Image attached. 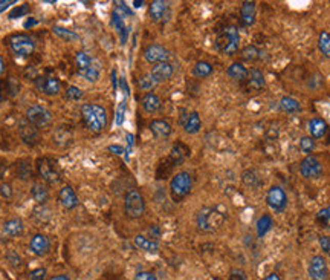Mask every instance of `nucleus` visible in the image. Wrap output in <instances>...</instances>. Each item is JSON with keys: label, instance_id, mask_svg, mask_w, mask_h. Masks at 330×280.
Instances as JSON below:
<instances>
[{"label": "nucleus", "instance_id": "13", "mask_svg": "<svg viewBox=\"0 0 330 280\" xmlns=\"http://www.w3.org/2000/svg\"><path fill=\"white\" fill-rule=\"evenodd\" d=\"M35 86L40 92L49 95V97H54L60 92L61 89V83L58 78L52 77V75H46V77H37L35 78Z\"/></svg>", "mask_w": 330, "mask_h": 280}, {"label": "nucleus", "instance_id": "29", "mask_svg": "<svg viewBox=\"0 0 330 280\" xmlns=\"http://www.w3.org/2000/svg\"><path fill=\"white\" fill-rule=\"evenodd\" d=\"M226 73H228L230 78H233V80H236V81H245L248 77V69L243 66V63L234 62V63L228 68Z\"/></svg>", "mask_w": 330, "mask_h": 280}, {"label": "nucleus", "instance_id": "22", "mask_svg": "<svg viewBox=\"0 0 330 280\" xmlns=\"http://www.w3.org/2000/svg\"><path fill=\"white\" fill-rule=\"evenodd\" d=\"M31 196L34 198V201L37 204H45L48 199H49V189L45 182L42 181H35L32 184V189H31Z\"/></svg>", "mask_w": 330, "mask_h": 280}, {"label": "nucleus", "instance_id": "25", "mask_svg": "<svg viewBox=\"0 0 330 280\" xmlns=\"http://www.w3.org/2000/svg\"><path fill=\"white\" fill-rule=\"evenodd\" d=\"M255 14H257V6H255V2H245L242 5V9H240V18H242V23L245 26H251L255 23Z\"/></svg>", "mask_w": 330, "mask_h": 280}, {"label": "nucleus", "instance_id": "38", "mask_svg": "<svg viewBox=\"0 0 330 280\" xmlns=\"http://www.w3.org/2000/svg\"><path fill=\"white\" fill-rule=\"evenodd\" d=\"M258 57H260V49L254 45H249L242 51V59L246 62H255L258 60Z\"/></svg>", "mask_w": 330, "mask_h": 280}, {"label": "nucleus", "instance_id": "41", "mask_svg": "<svg viewBox=\"0 0 330 280\" xmlns=\"http://www.w3.org/2000/svg\"><path fill=\"white\" fill-rule=\"evenodd\" d=\"M300 148H301V152L311 155L314 152V148H315V142H314V140L311 137H303L300 140Z\"/></svg>", "mask_w": 330, "mask_h": 280}, {"label": "nucleus", "instance_id": "24", "mask_svg": "<svg viewBox=\"0 0 330 280\" xmlns=\"http://www.w3.org/2000/svg\"><path fill=\"white\" fill-rule=\"evenodd\" d=\"M150 130L156 138H161V140L168 138L171 135V126L165 120H153L150 123Z\"/></svg>", "mask_w": 330, "mask_h": 280}, {"label": "nucleus", "instance_id": "26", "mask_svg": "<svg viewBox=\"0 0 330 280\" xmlns=\"http://www.w3.org/2000/svg\"><path fill=\"white\" fill-rule=\"evenodd\" d=\"M309 127V132H311V137L312 138H323L327 132V123L323 120V118H312L307 124Z\"/></svg>", "mask_w": 330, "mask_h": 280}, {"label": "nucleus", "instance_id": "14", "mask_svg": "<svg viewBox=\"0 0 330 280\" xmlns=\"http://www.w3.org/2000/svg\"><path fill=\"white\" fill-rule=\"evenodd\" d=\"M144 57L149 63L158 65V63H164L170 60V51L162 45H150L149 48H146Z\"/></svg>", "mask_w": 330, "mask_h": 280}, {"label": "nucleus", "instance_id": "34", "mask_svg": "<svg viewBox=\"0 0 330 280\" xmlns=\"http://www.w3.org/2000/svg\"><path fill=\"white\" fill-rule=\"evenodd\" d=\"M54 34L58 37V39H61V40H65V42H74V40H78L80 39V35L77 34V32H74L72 29H66V28H61V26H54Z\"/></svg>", "mask_w": 330, "mask_h": 280}, {"label": "nucleus", "instance_id": "1", "mask_svg": "<svg viewBox=\"0 0 330 280\" xmlns=\"http://www.w3.org/2000/svg\"><path fill=\"white\" fill-rule=\"evenodd\" d=\"M81 117L90 132L99 134L107 126V112L102 106L87 103L81 107Z\"/></svg>", "mask_w": 330, "mask_h": 280}, {"label": "nucleus", "instance_id": "28", "mask_svg": "<svg viewBox=\"0 0 330 280\" xmlns=\"http://www.w3.org/2000/svg\"><path fill=\"white\" fill-rule=\"evenodd\" d=\"M182 127H183V130H185L187 134H190V135L197 134V132L200 130V127H202V121H200L199 114H197V112H190V114H188V118H187V121L183 123Z\"/></svg>", "mask_w": 330, "mask_h": 280}, {"label": "nucleus", "instance_id": "6", "mask_svg": "<svg viewBox=\"0 0 330 280\" xmlns=\"http://www.w3.org/2000/svg\"><path fill=\"white\" fill-rule=\"evenodd\" d=\"M9 48L17 57H28L34 52L35 43L28 34H14L9 39Z\"/></svg>", "mask_w": 330, "mask_h": 280}, {"label": "nucleus", "instance_id": "43", "mask_svg": "<svg viewBox=\"0 0 330 280\" xmlns=\"http://www.w3.org/2000/svg\"><path fill=\"white\" fill-rule=\"evenodd\" d=\"M81 97L82 90L80 87H77V86H69V87H68V90H66V98H68V100L77 101V100H80Z\"/></svg>", "mask_w": 330, "mask_h": 280}, {"label": "nucleus", "instance_id": "39", "mask_svg": "<svg viewBox=\"0 0 330 280\" xmlns=\"http://www.w3.org/2000/svg\"><path fill=\"white\" fill-rule=\"evenodd\" d=\"M17 176L20 179H29L32 176V169H31V164L28 162H20L17 164Z\"/></svg>", "mask_w": 330, "mask_h": 280}, {"label": "nucleus", "instance_id": "32", "mask_svg": "<svg viewBox=\"0 0 330 280\" xmlns=\"http://www.w3.org/2000/svg\"><path fill=\"white\" fill-rule=\"evenodd\" d=\"M187 155H188V148H187L183 144H179V142H177V144L173 147V150H171L170 159L173 161L174 165H177V164H180V162L185 159Z\"/></svg>", "mask_w": 330, "mask_h": 280}, {"label": "nucleus", "instance_id": "50", "mask_svg": "<svg viewBox=\"0 0 330 280\" xmlns=\"http://www.w3.org/2000/svg\"><path fill=\"white\" fill-rule=\"evenodd\" d=\"M109 150H110V152H113L115 155H122V153H124V148H122L121 145H116V144L109 145Z\"/></svg>", "mask_w": 330, "mask_h": 280}, {"label": "nucleus", "instance_id": "52", "mask_svg": "<svg viewBox=\"0 0 330 280\" xmlns=\"http://www.w3.org/2000/svg\"><path fill=\"white\" fill-rule=\"evenodd\" d=\"M263 280H281V277H280L277 273H271V274H267Z\"/></svg>", "mask_w": 330, "mask_h": 280}, {"label": "nucleus", "instance_id": "8", "mask_svg": "<svg viewBox=\"0 0 330 280\" xmlns=\"http://www.w3.org/2000/svg\"><path fill=\"white\" fill-rule=\"evenodd\" d=\"M266 204L274 213H283L287 207V193L281 187L274 185L266 193Z\"/></svg>", "mask_w": 330, "mask_h": 280}, {"label": "nucleus", "instance_id": "37", "mask_svg": "<svg viewBox=\"0 0 330 280\" xmlns=\"http://www.w3.org/2000/svg\"><path fill=\"white\" fill-rule=\"evenodd\" d=\"M317 222H318L324 230H329L330 231V206L321 209V210L317 213Z\"/></svg>", "mask_w": 330, "mask_h": 280}, {"label": "nucleus", "instance_id": "12", "mask_svg": "<svg viewBox=\"0 0 330 280\" xmlns=\"http://www.w3.org/2000/svg\"><path fill=\"white\" fill-rule=\"evenodd\" d=\"M309 276L312 280L329 279V268L327 262L323 256H314L309 262Z\"/></svg>", "mask_w": 330, "mask_h": 280}, {"label": "nucleus", "instance_id": "18", "mask_svg": "<svg viewBox=\"0 0 330 280\" xmlns=\"http://www.w3.org/2000/svg\"><path fill=\"white\" fill-rule=\"evenodd\" d=\"M18 130H20V137H22L23 142H26V144H29V145L37 144V141L40 138V137H38V129L34 127V126H32L31 123H28L26 120L20 123Z\"/></svg>", "mask_w": 330, "mask_h": 280}, {"label": "nucleus", "instance_id": "27", "mask_svg": "<svg viewBox=\"0 0 330 280\" xmlns=\"http://www.w3.org/2000/svg\"><path fill=\"white\" fill-rule=\"evenodd\" d=\"M161 104H162V103H161V98H159L156 94H153V92L146 94L144 98H142V107H144V110L149 112V114L158 112V110L161 109Z\"/></svg>", "mask_w": 330, "mask_h": 280}, {"label": "nucleus", "instance_id": "16", "mask_svg": "<svg viewBox=\"0 0 330 280\" xmlns=\"http://www.w3.org/2000/svg\"><path fill=\"white\" fill-rule=\"evenodd\" d=\"M150 75H152V78H153V81H155L156 84L165 83V81H168V80L173 77V66H171L170 62L158 63V65H155V66L152 68Z\"/></svg>", "mask_w": 330, "mask_h": 280}, {"label": "nucleus", "instance_id": "5", "mask_svg": "<svg viewBox=\"0 0 330 280\" xmlns=\"http://www.w3.org/2000/svg\"><path fill=\"white\" fill-rule=\"evenodd\" d=\"M124 211H126V216L130 219H138L146 213V201L139 190L132 189L126 193Z\"/></svg>", "mask_w": 330, "mask_h": 280}, {"label": "nucleus", "instance_id": "19", "mask_svg": "<svg viewBox=\"0 0 330 280\" xmlns=\"http://www.w3.org/2000/svg\"><path fill=\"white\" fill-rule=\"evenodd\" d=\"M245 81H246L248 90H251V92L260 90L264 86V75L258 68H252L248 70V77Z\"/></svg>", "mask_w": 330, "mask_h": 280}, {"label": "nucleus", "instance_id": "47", "mask_svg": "<svg viewBox=\"0 0 330 280\" xmlns=\"http://www.w3.org/2000/svg\"><path fill=\"white\" fill-rule=\"evenodd\" d=\"M135 280H158V279H156V276H155L153 273H150V271H139V273L136 274Z\"/></svg>", "mask_w": 330, "mask_h": 280}, {"label": "nucleus", "instance_id": "2", "mask_svg": "<svg viewBox=\"0 0 330 280\" xmlns=\"http://www.w3.org/2000/svg\"><path fill=\"white\" fill-rule=\"evenodd\" d=\"M226 214L217 207H203L196 214V223L200 231L211 233L225 222Z\"/></svg>", "mask_w": 330, "mask_h": 280}, {"label": "nucleus", "instance_id": "9", "mask_svg": "<svg viewBox=\"0 0 330 280\" xmlns=\"http://www.w3.org/2000/svg\"><path fill=\"white\" fill-rule=\"evenodd\" d=\"M26 121L31 123L34 127L42 129V127H46V126L51 124L52 114L48 109L42 107V106H31L26 110Z\"/></svg>", "mask_w": 330, "mask_h": 280}, {"label": "nucleus", "instance_id": "51", "mask_svg": "<svg viewBox=\"0 0 330 280\" xmlns=\"http://www.w3.org/2000/svg\"><path fill=\"white\" fill-rule=\"evenodd\" d=\"M15 2H9V0H3V2H0V12L2 11H5L9 5H14Z\"/></svg>", "mask_w": 330, "mask_h": 280}, {"label": "nucleus", "instance_id": "11", "mask_svg": "<svg viewBox=\"0 0 330 280\" xmlns=\"http://www.w3.org/2000/svg\"><path fill=\"white\" fill-rule=\"evenodd\" d=\"M37 170H38V175H40L46 182L57 184V182H60V179H61L58 170L55 169V162H54L51 158H42V159H38V162H37Z\"/></svg>", "mask_w": 330, "mask_h": 280}, {"label": "nucleus", "instance_id": "7", "mask_svg": "<svg viewBox=\"0 0 330 280\" xmlns=\"http://www.w3.org/2000/svg\"><path fill=\"white\" fill-rule=\"evenodd\" d=\"M75 63L78 68V73L84 80H87L89 83H95L99 78V69L95 66L93 60L86 54V52H78L75 57Z\"/></svg>", "mask_w": 330, "mask_h": 280}, {"label": "nucleus", "instance_id": "31", "mask_svg": "<svg viewBox=\"0 0 330 280\" xmlns=\"http://www.w3.org/2000/svg\"><path fill=\"white\" fill-rule=\"evenodd\" d=\"M213 73V65L208 62H197L193 68V75L197 78H207Z\"/></svg>", "mask_w": 330, "mask_h": 280}, {"label": "nucleus", "instance_id": "23", "mask_svg": "<svg viewBox=\"0 0 330 280\" xmlns=\"http://www.w3.org/2000/svg\"><path fill=\"white\" fill-rule=\"evenodd\" d=\"M133 242L139 250H144L147 253H158V250H159V242L155 240V239H150V237H147L144 234H138L133 239Z\"/></svg>", "mask_w": 330, "mask_h": 280}, {"label": "nucleus", "instance_id": "56", "mask_svg": "<svg viewBox=\"0 0 330 280\" xmlns=\"http://www.w3.org/2000/svg\"><path fill=\"white\" fill-rule=\"evenodd\" d=\"M142 3H144V2L138 0V2H133V6H135V8H141V6H142Z\"/></svg>", "mask_w": 330, "mask_h": 280}, {"label": "nucleus", "instance_id": "21", "mask_svg": "<svg viewBox=\"0 0 330 280\" xmlns=\"http://www.w3.org/2000/svg\"><path fill=\"white\" fill-rule=\"evenodd\" d=\"M149 12H150V17L153 22H161L168 14V3L164 0H155L150 3Z\"/></svg>", "mask_w": 330, "mask_h": 280}, {"label": "nucleus", "instance_id": "4", "mask_svg": "<svg viewBox=\"0 0 330 280\" xmlns=\"http://www.w3.org/2000/svg\"><path fill=\"white\" fill-rule=\"evenodd\" d=\"M193 189V179L188 172H179L173 176L170 182V193L174 202L183 201Z\"/></svg>", "mask_w": 330, "mask_h": 280}, {"label": "nucleus", "instance_id": "30", "mask_svg": "<svg viewBox=\"0 0 330 280\" xmlns=\"http://www.w3.org/2000/svg\"><path fill=\"white\" fill-rule=\"evenodd\" d=\"M278 106H280V109H281L283 112H286V114H295V112H300V110H301V104H300L295 98H292V97H283V98L280 100Z\"/></svg>", "mask_w": 330, "mask_h": 280}, {"label": "nucleus", "instance_id": "45", "mask_svg": "<svg viewBox=\"0 0 330 280\" xmlns=\"http://www.w3.org/2000/svg\"><path fill=\"white\" fill-rule=\"evenodd\" d=\"M45 277H46L45 268H37L31 273V280H45Z\"/></svg>", "mask_w": 330, "mask_h": 280}, {"label": "nucleus", "instance_id": "15", "mask_svg": "<svg viewBox=\"0 0 330 280\" xmlns=\"http://www.w3.org/2000/svg\"><path fill=\"white\" fill-rule=\"evenodd\" d=\"M29 248L34 254L43 257L51 251V240L45 234H35V236H32V239L29 242Z\"/></svg>", "mask_w": 330, "mask_h": 280}, {"label": "nucleus", "instance_id": "46", "mask_svg": "<svg viewBox=\"0 0 330 280\" xmlns=\"http://www.w3.org/2000/svg\"><path fill=\"white\" fill-rule=\"evenodd\" d=\"M320 247L324 253L330 254V236H321L320 237Z\"/></svg>", "mask_w": 330, "mask_h": 280}, {"label": "nucleus", "instance_id": "36", "mask_svg": "<svg viewBox=\"0 0 330 280\" xmlns=\"http://www.w3.org/2000/svg\"><path fill=\"white\" fill-rule=\"evenodd\" d=\"M318 48H320V51L324 54V57L330 59V32L323 31V32L320 34V39H318Z\"/></svg>", "mask_w": 330, "mask_h": 280}, {"label": "nucleus", "instance_id": "40", "mask_svg": "<svg viewBox=\"0 0 330 280\" xmlns=\"http://www.w3.org/2000/svg\"><path fill=\"white\" fill-rule=\"evenodd\" d=\"M138 86H139V89H142V90H150V89H153V87L156 86V83L153 81V78H152L150 73H146V75H142V77L138 80Z\"/></svg>", "mask_w": 330, "mask_h": 280}, {"label": "nucleus", "instance_id": "35", "mask_svg": "<svg viewBox=\"0 0 330 280\" xmlns=\"http://www.w3.org/2000/svg\"><path fill=\"white\" fill-rule=\"evenodd\" d=\"M242 181H243V184H245V185L252 187V189H255L257 185H260V184H261L260 173H257L255 170H246V172H243V175H242Z\"/></svg>", "mask_w": 330, "mask_h": 280}, {"label": "nucleus", "instance_id": "55", "mask_svg": "<svg viewBox=\"0 0 330 280\" xmlns=\"http://www.w3.org/2000/svg\"><path fill=\"white\" fill-rule=\"evenodd\" d=\"M3 70H5V62H3V59H2V55H0V75L3 73Z\"/></svg>", "mask_w": 330, "mask_h": 280}, {"label": "nucleus", "instance_id": "33", "mask_svg": "<svg viewBox=\"0 0 330 280\" xmlns=\"http://www.w3.org/2000/svg\"><path fill=\"white\" fill-rule=\"evenodd\" d=\"M272 223H274L272 217H271L269 214H263V216L257 220V236H258V237H263V236L272 228Z\"/></svg>", "mask_w": 330, "mask_h": 280}, {"label": "nucleus", "instance_id": "20", "mask_svg": "<svg viewBox=\"0 0 330 280\" xmlns=\"http://www.w3.org/2000/svg\"><path fill=\"white\" fill-rule=\"evenodd\" d=\"M23 231H25V225L17 217H12V219L6 220L5 225H3V234L9 236V237H18V236L23 234Z\"/></svg>", "mask_w": 330, "mask_h": 280}, {"label": "nucleus", "instance_id": "3", "mask_svg": "<svg viewBox=\"0 0 330 280\" xmlns=\"http://www.w3.org/2000/svg\"><path fill=\"white\" fill-rule=\"evenodd\" d=\"M216 46L217 49L225 54V55H234L237 51H239V46H240V34H239V29L234 26V25H228L225 26L219 37H217V42H216Z\"/></svg>", "mask_w": 330, "mask_h": 280}, {"label": "nucleus", "instance_id": "17", "mask_svg": "<svg viewBox=\"0 0 330 280\" xmlns=\"http://www.w3.org/2000/svg\"><path fill=\"white\" fill-rule=\"evenodd\" d=\"M58 199H60V204L68 209V210H72L78 206V196L75 193V190L71 187V185H65L60 193H58Z\"/></svg>", "mask_w": 330, "mask_h": 280}, {"label": "nucleus", "instance_id": "54", "mask_svg": "<svg viewBox=\"0 0 330 280\" xmlns=\"http://www.w3.org/2000/svg\"><path fill=\"white\" fill-rule=\"evenodd\" d=\"M51 280H71L68 276H63V274H60V276H54Z\"/></svg>", "mask_w": 330, "mask_h": 280}, {"label": "nucleus", "instance_id": "10", "mask_svg": "<svg viewBox=\"0 0 330 280\" xmlns=\"http://www.w3.org/2000/svg\"><path fill=\"white\" fill-rule=\"evenodd\" d=\"M300 173L306 179H317V178H320L323 175V164L317 156L307 155L300 162Z\"/></svg>", "mask_w": 330, "mask_h": 280}, {"label": "nucleus", "instance_id": "44", "mask_svg": "<svg viewBox=\"0 0 330 280\" xmlns=\"http://www.w3.org/2000/svg\"><path fill=\"white\" fill-rule=\"evenodd\" d=\"M230 280H248V279L243 270H240V268H234V270L231 271V274H230Z\"/></svg>", "mask_w": 330, "mask_h": 280}, {"label": "nucleus", "instance_id": "57", "mask_svg": "<svg viewBox=\"0 0 330 280\" xmlns=\"http://www.w3.org/2000/svg\"><path fill=\"white\" fill-rule=\"evenodd\" d=\"M2 100H3V97H2V90H0V103H2Z\"/></svg>", "mask_w": 330, "mask_h": 280}, {"label": "nucleus", "instance_id": "49", "mask_svg": "<svg viewBox=\"0 0 330 280\" xmlns=\"http://www.w3.org/2000/svg\"><path fill=\"white\" fill-rule=\"evenodd\" d=\"M124 110H126V104L122 103L121 107L118 109V117H116V124H122V117H124Z\"/></svg>", "mask_w": 330, "mask_h": 280}, {"label": "nucleus", "instance_id": "53", "mask_svg": "<svg viewBox=\"0 0 330 280\" xmlns=\"http://www.w3.org/2000/svg\"><path fill=\"white\" fill-rule=\"evenodd\" d=\"M32 25H37V20H35V18H29V20L25 23V28H29V26H32Z\"/></svg>", "mask_w": 330, "mask_h": 280}, {"label": "nucleus", "instance_id": "42", "mask_svg": "<svg viewBox=\"0 0 330 280\" xmlns=\"http://www.w3.org/2000/svg\"><path fill=\"white\" fill-rule=\"evenodd\" d=\"M29 12V6L28 5H22V6H15L11 12H9V18L14 20V18H18V17H23Z\"/></svg>", "mask_w": 330, "mask_h": 280}, {"label": "nucleus", "instance_id": "48", "mask_svg": "<svg viewBox=\"0 0 330 280\" xmlns=\"http://www.w3.org/2000/svg\"><path fill=\"white\" fill-rule=\"evenodd\" d=\"M0 195H2L3 198L9 199V198L12 196V189H11V185H9V184H2V185H0Z\"/></svg>", "mask_w": 330, "mask_h": 280}]
</instances>
